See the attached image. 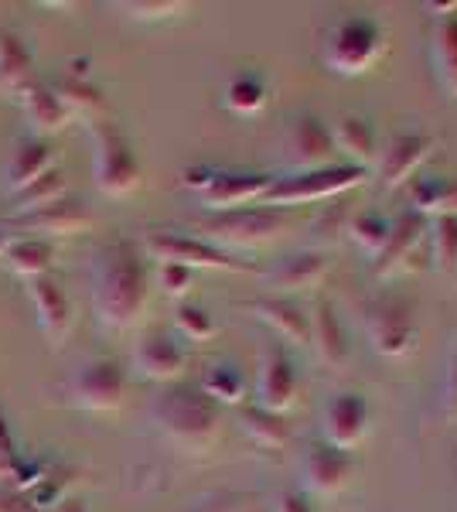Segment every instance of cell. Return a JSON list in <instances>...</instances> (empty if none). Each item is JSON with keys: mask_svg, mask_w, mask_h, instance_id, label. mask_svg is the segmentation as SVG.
<instances>
[{"mask_svg": "<svg viewBox=\"0 0 457 512\" xmlns=\"http://www.w3.org/2000/svg\"><path fill=\"white\" fill-rule=\"evenodd\" d=\"M151 274L144 250L134 239H113L96 253L93 263V311L110 332H127L147 311Z\"/></svg>", "mask_w": 457, "mask_h": 512, "instance_id": "1", "label": "cell"}, {"mask_svg": "<svg viewBox=\"0 0 457 512\" xmlns=\"http://www.w3.org/2000/svg\"><path fill=\"white\" fill-rule=\"evenodd\" d=\"M147 417L154 431L181 451H209L222 434V407L198 386H171L154 396Z\"/></svg>", "mask_w": 457, "mask_h": 512, "instance_id": "2", "label": "cell"}, {"mask_svg": "<svg viewBox=\"0 0 457 512\" xmlns=\"http://www.w3.org/2000/svg\"><path fill=\"white\" fill-rule=\"evenodd\" d=\"M386 52H389L386 28L376 18H365V14L342 18L331 24V28H324L318 45L321 65L331 76H342V79H359L376 72L379 62L386 59Z\"/></svg>", "mask_w": 457, "mask_h": 512, "instance_id": "3", "label": "cell"}, {"mask_svg": "<svg viewBox=\"0 0 457 512\" xmlns=\"http://www.w3.org/2000/svg\"><path fill=\"white\" fill-rule=\"evenodd\" d=\"M287 226H290L287 209L246 205V209H232V212H209V216L195 222V233L191 236L232 253V250H260V246H270Z\"/></svg>", "mask_w": 457, "mask_h": 512, "instance_id": "4", "label": "cell"}, {"mask_svg": "<svg viewBox=\"0 0 457 512\" xmlns=\"http://www.w3.org/2000/svg\"><path fill=\"white\" fill-rule=\"evenodd\" d=\"M277 175L246 168H215V164H191L181 171V185L198 195L205 212H232L263 202Z\"/></svg>", "mask_w": 457, "mask_h": 512, "instance_id": "5", "label": "cell"}, {"mask_svg": "<svg viewBox=\"0 0 457 512\" xmlns=\"http://www.w3.org/2000/svg\"><path fill=\"white\" fill-rule=\"evenodd\" d=\"M362 328L369 349L386 362H406L420 345L413 304L400 294H376L362 304Z\"/></svg>", "mask_w": 457, "mask_h": 512, "instance_id": "6", "label": "cell"}, {"mask_svg": "<svg viewBox=\"0 0 457 512\" xmlns=\"http://www.w3.org/2000/svg\"><path fill=\"white\" fill-rule=\"evenodd\" d=\"M89 134H93V181L99 192L106 198L137 192L144 171L127 134L110 120H89Z\"/></svg>", "mask_w": 457, "mask_h": 512, "instance_id": "7", "label": "cell"}, {"mask_svg": "<svg viewBox=\"0 0 457 512\" xmlns=\"http://www.w3.org/2000/svg\"><path fill=\"white\" fill-rule=\"evenodd\" d=\"M365 178H369V171L352 168V164H331V168L304 171V175H277V181H273V188L263 195L260 205H270V209H294V205L335 202V198L355 192Z\"/></svg>", "mask_w": 457, "mask_h": 512, "instance_id": "8", "label": "cell"}, {"mask_svg": "<svg viewBox=\"0 0 457 512\" xmlns=\"http://www.w3.org/2000/svg\"><path fill=\"white\" fill-rule=\"evenodd\" d=\"M144 253H151L157 263H181L188 270H226V274H253V263L239 260L219 246L191 233H171V229H154L144 236Z\"/></svg>", "mask_w": 457, "mask_h": 512, "instance_id": "9", "label": "cell"}, {"mask_svg": "<svg viewBox=\"0 0 457 512\" xmlns=\"http://www.w3.org/2000/svg\"><path fill=\"white\" fill-rule=\"evenodd\" d=\"M69 403L89 414H110V410L123 407V396H127V369L116 359L96 355L86 359L72 369L69 383H65Z\"/></svg>", "mask_w": 457, "mask_h": 512, "instance_id": "10", "label": "cell"}, {"mask_svg": "<svg viewBox=\"0 0 457 512\" xmlns=\"http://www.w3.org/2000/svg\"><path fill=\"white\" fill-rule=\"evenodd\" d=\"M93 209L79 198H58V202L45 205V209L24 212V216H7L0 226L11 236H35V239H62V236H79L86 229H93Z\"/></svg>", "mask_w": 457, "mask_h": 512, "instance_id": "11", "label": "cell"}, {"mask_svg": "<svg viewBox=\"0 0 457 512\" xmlns=\"http://www.w3.org/2000/svg\"><path fill=\"white\" fill-rule=\"evenodd\" d=\"M355 478V458L352 451H338L324 441H314L311 448L297 461V482L301 492L311 499H335L342 495Z\"/></svg>", "mask_w": 457, "mask_h": 512, "instance_id": "12", "label": "cell"}, {"mask_svg": "<svg viewBox=\"0 0 457 512\" xmlns=\"http://www.w3.org/2000/svg\"><path fill=\"white\" fill-rule=\"evenodd\" d=\"M301 393V373L287 345L267 342L260 352V369H256V407L287 414Z\"/></svg>", "mask_w": 457, "mask_h": 512, "instance_id": "13", "label": "cell"}, {"mask_svg": "<svg viewBox=\"0 0 457 512\" xmlns=\"http://www.w3.org/2000/svg\"><path fill=\"white\" fill-rule=\"evenodd\" d=\"M372 431V407L362 393L342 390L321 407V441L338 451H355Z\"/></svg>", "mask_w": 457, "mask_h": 512, "instance_id": "14", "label": "cell"}, {"mask_svg": "<svg viewBox=\"0 0 457 512\" xmlns=\"http://www.w3.org/2000/svg\"><path fill=\"white\" fill-rule=\"evenodd\" d=\"M437 147H440L437 134H423V130L420 134H396L379 151V161H376L379 185L386 188V192H396V188L410 185L423 171V164L437 154Z\"/></svg>", "mask_w": 457, "mask_h": 512, "instance_id": "15", "label": "cell"}, {"mask_svg": "<svg viewBox=\"0 0 457 512\" xmlns=\"http://www.w3.org/2000/svg\"><path fill=\"white\" fill-rule=\"evenodd\" d=\"M427 243V219L417 212H400L393 219V233H389L382 253L372 260V277L376 280H396L403 274H413L420 267V246Z\"/></svg>", "mask_w": 457, "mask_h": 512, "instance_id": "16", "label": "cell"}, {"mask_svg": "<svg viewBox=\"0 0 457 512\" xmlns=\"http://www.w3.org/2000/svg\"><path fill=\"white\" fill-rule=\"evenodd\" d=\"M284 158L290 164V175L342 164L335 151V140H331V127L321 117H297L290 123L284 134Z\"/></svg>", "mask_w": 457, "mask_h": 512, "instance_id": "17", "label": "cell"}, {"mask_svg": "<svg viewBox=\"0 0 457 512\" xmlns=\"http://www.w3.org/2000/svg\"><path fill=\"white\" fill-rule=\"evenodd\" d=\"M191 362L188 345L174 332H147L134 345V373L147 383H174Z\"/></svg>", "mask_w": 457, "mask_h": 512, "instance_id": "18", "label": "cell"}, {"mask_svg": "<svg viewBox=\"0 0 457 512\" xmlns=\"http://www.w3.org/2000/svg\"><path fill=\"white\" fill-rule=\"evenodd\" d=\"M331 274V256L318 250V246H307V250H294L287 253L284 260H277L273 267L263 274L267 287H273V297H294L304 291H314V287L324 284V277Z\"/></svg>", "mask_w": 457, "mask_h": 512, "instance_id": "19", "label": "cell"}, {"mask_svg": "<svg viewBox=\"0 0 457 512\" xmlns=\"http://www.w3.org/2000/svg\"><path fill=\"white\" fill-rule=\"evenodd\" d=\"M239 308H246L256 321H263L287 349L304 352L311 345V318H307V311L297 301H287V297H253V301H243Z\"/></svg>", "mask_w": 457, "mask_h": 512, "instance_id": "20", "label": "cell"}, {"mask_svg": "<svg viewBox=\"0 0 457 512\" xmlns=\"http://www.w3.org/2000/svg\"><path fill=\"white\" fill-rule=\"evenodd\" d=\"M28 297H31V308L38 315V328L41 335L48 338L52 349H62L65 338L72 332V301L65 294V287L58 284L55 277H35L28 280Z\"/></svg>", "mask_w": 457, "mask_h": 512, "instance_id": "21", "label": "cell"}, {"mask_svg": "<svg viewBox=\"0 0 457 512\" xmlns=\"http://www.w3.org/2000/svg\"><path fill=\"white\" fill-rule=\"evenodd\" d=\"M331 127V140H335V151L342 164H352V168H376L379 161V151H382V140H379V130L376 123L369 117H359V113H345L338 117Z\"/></svg>", "mask_w": 457, "mask_h": 512, "instance_id": "22", "label": "cell"}, {"mask_svg": "<svg viewBox=\"0 0 457 512\" xmlns=\"http://www.w3.org/2000/svg\"><path fill=\"white\" fill-rule=\"evenodd\" d=\"M18 103H21V113H24V123H28L31 137H38V140H48L52 134H58V130L69 127V120H72L69 106H65L55 89L45 86V82H31L18 96Z\"/></svg>", "mask_w": 457, "mask_h": 512, "instance_id": "23", "label": "cell"}, {"mask_svg": "<svg viewBox=\"0 0 457 512\" xmlns=\"http://www.w3.org/2000/svg\"><path fill=\"white\" fill-rule=\"evenodd\" d=\"M311 345L307 349L314 352V359L328 369H342L348 362V335H345V325L338 318L335 304L331 301H318L311 308Z\"/></svg>", "mask_w": 457, "mask_h": 512, "instance_id": "24", "label": "cell"}, {"mask_svg": "<svg viewBox=\"0 0 457 512\" xmlns=\"http://www.w3.org/2000/svg\"><path fill=\"white\" fill-rule=\"evenodd\" d=\"M55 168V147L48 140L38 137H24L18 147L11 151V161L4 168V188L7 195H18L31 181H38L41 175Z\"/></svg>", "mask_w": 457, "mask_h": 512, "instance_id": "25", "label": "cell"}, {"mask_svg": "<svg viewBox=\"0 0 457 512\" xmlns=\"http://www.w3.org/2000/svg\"><path fill=\"white\" fill-rule=\"evenodd\" d=\"M406 202L417 216H457V178L454 175H420L406 185Z\"/></svg>", "mask_w": 457, "mask_h": 512, "instance_id": "26", "label": "cell"}, {"mask_svg": "<svg viewBox=\"0 0 457 512\" xmlns=\"http://www.w3.org/2000/svg\"><path fill=\"white\" fill-rule=\"evenodd\" d=\"M270 79L256 69H243L236 72L226 86H222V106L236 117H260L263 110L270 106Z\"/></svg>", "mask_w": 457, "mask_h": 512, "instance_id": "27", "label": "cell"}, {"mask_svg": "<svg viewBox=\"0 0 457 512\" xmlns=\"http://www.w3.org/2000/svg\"><path fill=\"white\" fill-rule=\"evenodd\" d=\"M430 72L447 99H457V14L434 24L430 31Z\"/></svg>", "mask_w": 457, "mask_h": 512, "instance_id": "28", "label": "cell"}, {"mask_svg": "<svg viewBox=\"0 0 457 512\" xmlns=\"http://www.w3.org/2000/svg\"><path fill=\"white\" fill-rule=\"evenodd\" d=\"M31 72H35V59H31V48L24 45V38L11 28H0V89L18 99L35 82Z\"/></svg>", "mask_w": 457, "mask_h": 512, "instance_id": "29", "label": "cell"}, {"mask_svg": "<svg viewBox=\"0 0 457 512\" xmlns=\"http://www.w3.org/2000/svg\"><path fill=\"white\" fill-rule=\"evenodd\" d=\"M4 263L11 274H18L21 280H35V277H48L55 263V243L48 239H35V236H14L4 250Z\"/></svg>", "mask_w": 457, "mask_h": 512, "instance_id": "30", "label": "cell"}, {"mask_svg": "<svg viewBox=\"0 0 457 512\" xmlns=\"http://www.w3.org/2000/svg\"><path fill=\"white\" fill-rule=\"evenodd\" d=\"M239 431H243L256 448H267V451H280L290 444V420L284 414H273V410H263L256 403L239 410Z\"/></svg>", "mask_w": 457, "mask_h": 512, "instance_id": "31", "label": "cell"}, {"mask_svg": "<svg viewBox=\"0 0 457 512\" xmlns=\"http://www.w3.org/2000/svg\"><path fill=\"white\" fill-rule=\"evenodd\" d=\"M389 233H393V216H382V212H376V209L352 212V219H348V229H345V236L352 239V243L359 246L365 256H369V263L382 253V246H386Z\"/></svg>", "mask_w": 457, "mask_h": 512, "instance_id": "32", "label": "cell"}, {"mask_svg": "<svg viewBox=\"0 0 457 512\" xmlns=\"http://www.w3.org/2000/svg\"><path fill=\"white\" fill-rule=\"evenodd\" d=\"M198 390L209 396L212 403H219V407H236L246 396V376L236 362H215V366H209V373L202 376Z\"/></svg>", "mask_w": 457, "mask_h": 512, "instance_id": "33", "label": "cell"}, {"mask_svg": "<svg viewBox=\"0 0 457 512\" xmlns=\"http://www.w3.org/2000/svg\"><path fill=\"white\" fill-rule=\"evenodd\" d=\"M69 195V181H65L62 168H52L48 175H41L38 181H31L24 192L11 195V216H24V212L45 209V205L58 202V198Z\"/></svg>", "mask_w": 457, "mask_h": 512, "instance_id": "34", "label": "cell"}, {"mask_svg": "<svg viewBox=\"0 0 457 512\" xmlns=\"http://www.w3.org/2000/svg\"><path fill=\"white\" fill-rule=\"evenodd\" d=\"M427 243H430V267L444 277H457V216L430 222Z\"/></svg>", "mask_w": 457, "mask_h": 512, "instance_id": "35", "label": "cell"}, {"mask_svg": "<svg viewBox=\"0 0 457 512\" xmlns=\"http://www.w3.org/2000/svg\"><path fill=\"white\" fill-rule=\"evenodd\" d=\"M434 414L447 424H457V328L451 332L444 352V369L437 379V396H434Z\"/></svg>", "mask_w": 457, "mask_h": 512, "instance_id": "36", "label": "cell"}, {"mask_svg": "<svg viewBox=\"0 0 457 512\" xmlns=\"http://www.w3.org/2000/svg\"><path fill=\"white\" fill-rule=\"evenodd\" d=\"M58 99H62L65 106H69V113L72 117H86V120H93L99 110H103V93L93 86L89 79H69L65 76L58 86H52Z\"/></svg>", "mask_w": 457, "mask_h": 512, "instance_id": "37", "label": "cell"}, {"mask_svg": "<svg viewBox=\"0 0 457 512\" xmlns=\"http://www.w3.org/2000/svg\"><path fill=\"white\" fill-rule=\"evenodd\" d=\"M174 328H178V338H185V342H209L215 338V318L209 315L205 308H198V304H178V311H174Z\"/></svg>", "mask_w": 457, "mask_h": 512, "instance_id": "38", "label": "cell"}, {"mask_svg": "<svg viewBox=\"0 0 457 512\" xmlns=\"http://www.w3.org/2000/svg\"><path fill=\"white\" fill-rule=\"evenodd\" d=\"M154 280L168 297H185L191 291V284H195V270L181 267V263H157Z\"/></svg>", "mask_w": 457, "mask_h": 512, "instance_id": "39", "label": "cell"}, {"mask_svg": "<svg viewBox=\"0 0 457 512\" xmlns=\"http://www.w3.org/2000/svg\"><path fill=\"white\" fill-rule=\"evenodd\" d=\"M120 11H130V18L137 21H161V18H174V14H181L188 4H181V0H123V4H116Z\"/></svg>", "mask_w": 457, "mask_h": 512, "instance_id": "40", "label": "cell"}, {"mask_svg": "<svg viewBox=\"0 0 457 512\" xmlns=\"http://www.w3.org/2000/svg\"><path fill=\"white\" fill-rule=\"evenodd\" d=\"M21 468H24V454L18 448V441H14L4 410H0V478H18Z\"/></svg>", "mask_w": 457, "mask_h": 512, "instance_id": "41", "label": "cell"}, {"mask_svg": "<svg viewBox=\"0 0 457 512\" xmlns=\"http://www.w3.org/2000/svg\"><path fill=\"white\" fill-rule=\"evenodd\" d=\"M273 512H318V509H314L311 495H304L301 489H287L273 499Z\"/></svg>", "mask_w": 457, "mask_h": 512, "instance_id": "42", "label": "cell"}, {"mask_svg": "<svg viewBox=\"0 0 457 512\" xmlns=\"http://www.w3.org/2000/svg\"><path fill=\"white\" fill-rule=\"evenodd\" d=\"M0 512H31L28 495L18 489H0Z\"/></svg>", "mask_w": 457, "mask_h": 512, "instance_id": "43", "label": "cell"}, {"mask_svg": "<svg viewBox=\"0 0 457 512\" xmlns=\"http://www.w3.org/2000/svg\"><path fill=\"white\" fill-rule=\"evenodd\" d=\"M48 512H89V506L82 499H76V495H65V499L58 502L55 509H48Z\"/></svg>", "mask_w": 457, "mask_h": 512, "instance_id": "44", "label": "cell"}, {"mask_svg": "<svg viewBox=\"0 0 457 512\" xmlns=\"http://www.w3.org/2000/svg\"><path fill=\"white\" fill-rule=\"evenodd\" d=\"M11 239H14V236H11V233H7V229H4V226H0V256H4V250H7V243H11Z\"/></svg>", "mask_w": 457, "mask_h": 512, "instance_id": "45", "label": "cell"}]
</instances>
